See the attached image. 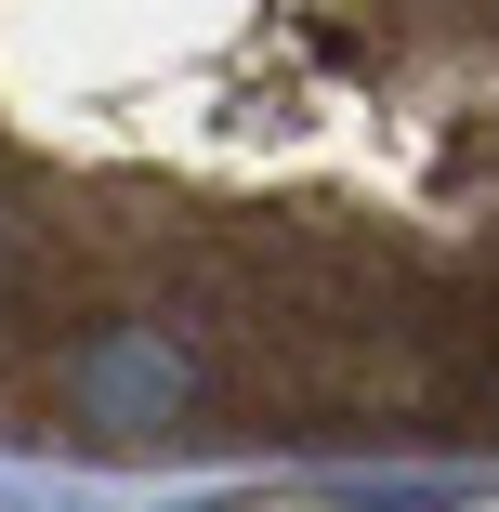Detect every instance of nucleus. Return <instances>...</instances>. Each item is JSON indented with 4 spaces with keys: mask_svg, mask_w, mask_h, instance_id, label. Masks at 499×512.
I'll return each instance as SVG.
<instances>
[{
    "mask_svg": "<svg viewBox=\"0 0 499 512\" xmlns=\"http://www.w3.org/2000/svg\"><path fill=\"white\" fill-rule=\"evenodd\" d=\"M0 447L499 460V0H0Z\"/></svg>",
    "mask_w": 499,
    "mask_h": 512,
    "instance_id": "nucleus-1",
    "label": "nucleus"
}]
</instances>
